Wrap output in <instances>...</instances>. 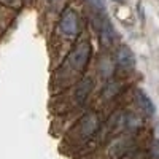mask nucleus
Wrapping results in <instances>:
<instances>
[{"label": "nucleus", "instance_id": "nucleus-4", "mask_svg": "<svg viewBox=\"0 0 159 159\" xmlns=\"http://www.w3.org/2000/svg\"><path fill=\"white\" fill-rule=\"evenodd\" d=\"M96 29L99 34V40H100V45L103 48H110L115 45L116 42V32L115 27L111 25L108 16L105 13H100V15H96Z\"/></svg>", "mask_w": 159, "mask_h": 159}, {"label": "nucleus", "instance_id": "nucleus-12", "mask_svg": "<svg viewBox=\"0 0 159 159\" xmlns=\"http://www.w3.org/2000/svg\"><path fill=\"white\" fill-rule=\"evenodd\" d=\"M116 2H123V0H116Z\"/></svg>", "mask_w": 159, "mask_h": 159}, {"label": "nucleus", "instance_id": "nucleus-1", "mask_svg": "<svg viewBox=\"0 0 159 159\" xmlns=\"http://www.w3.org/2000/svg\"><path fill=\"white\" fill-rule=\"evenodd\" d=\"M91 42L88 38H81L80 42L75 43V46L70 49L67 57H64L62 64L59 65V72L54 80V83L59 86H67L73 83L75 80H78L83 75L86 65L91 59Z\"/></svg>", "mask_w": 159, "mask_h": 159}, {"label": "nucleus", "instance_id": "nucleus-7", "mask_svg": "<svg viewBox=\"0 0 159 159\" xmlns=\"http://www.w3.org/2000/svg\"><path fill=\"white\" fill-rule=\"evenodd\" d=\"M135 99H137L139 108H140L145 115H147V116H154V113H156V107H154L153 100L148 97L147 92L142 91V89H137V92H135Z\"/></svg>", "mask_w": 159, "mask_h": 159}, {"label": "nucleus", "instance_id": "nucleus-8", "mask_svg": "<svg viewBox=\"0 0 159 159\" xmlns=\"http://www.w3.org/2000/svg\"><path fill=\"white\" fill-rule=\"evenodd\" d=\"M99 70L103 76H110L111 72H113V62L108 59V57H103L100 62H99Z\"/></svg>", "mask_w": 159, "mask_h": 159}, {"label": "nucleus", "instance_id": "nucleus-6", "mask_svg": "<svg viewBox=\"0 0 159 159\" xmlns=\"http://www.w3.org/2000/svg\"><path fill=\"white\" fill-rule=\"evenodd\" d=\"M115 61H116L118 67L121 70H124V72H130V70H134V67H135V57H134V54H132V51L127 46H124V45H121L118 48Z\"/></svg>", "mask_w": 159, "mask_h": 159}, {"label": "nucleus", "instance_id": "nucleus-10", "mask_svg": "<svg viewBox=\"0 0 159 159\" xmlns=\"http://www.w3.org/2000/svg\"><path fill=\"white\" fill-rule=\"evenodd\" d=\"M118 89H119L118 83H116V81H110V83L107 84V88H105V91H103V96H105V97H113L116 92H118Z\"/></svg>", "mask_w": 159, "mask_h": 159}, {"label": "nucleus", "instance_id": "nucleus-11", "mask_svg": "<svg viewBox=\"0 0 159 159\" xmlns=\"http://www.w3.org/2000/svg\"><path fill=\"white\" fill-rule=\"evenodd\" d=\"M5 2H8V3H15L16 0H5Z\"/></svg>", "mask_w": 159, "mask_h": 159}, {"label": "nucleus", "instance_id": "nucleus-9", "mask_svg": "<svg viewBox=\"0 0 159 159\" xmlns=\"http://www.w3.org/2000/svg\"><path fill=\"white\" fill-rule=\"evenodd\" d=\"M86 3L96 11V15H100V13H105V0H86Z\"/></svg>", "mask_w": 159, "mask_h": 159}, {"label": "nucleus", "instance_id": "nucleus-5", "mask_svg": "<svg viewBox=\"0 0 159 159\" xmlns=\"http://www.w3.org/2000/svg\"><path fill=\"white\" fill-rule=\"evenodd\" d=\"M92 89H94V80L92 78L86 76V78L80 80L73 91V105L75 107H83L88 97L91 96Z\"/></svg>", "mask_w": 159, "mask_h": 159}, {"label": "nucleus", "instance_id": "nucleus-2", "mask_svg": "<svg viewBox=\"0 0 159 159\" xmlns=\"http://www.w3.org/2000/svg\"><path fill=\"white\" fill-rule=\"evenodd\" d=\"M81 18L78 11L73 8H67L59 18L57 22V34L61 38H65L67 42H73L81 35Z\"/></svg>", "mask_w": 159, "mask_h": 159}, {"label": "nucleus", "instance_id": "nucleus-3", "mask_svg": "<svg viewBox=\"0 0 159 159\" xmlns=\"http://www.w3.org/2000/svg\"><path fill=\"white\" fill-rule=\"evenodd\" d=\"M99 124H100L99 115L96 111H88L83 118H80V121L76 123V126L72 132L75 142L81 145V143H86L88 140H91L96 135V132L99 130Z\"/></svg>", "mask_w": 159, "mask_h": 159}]
</instances>
